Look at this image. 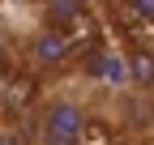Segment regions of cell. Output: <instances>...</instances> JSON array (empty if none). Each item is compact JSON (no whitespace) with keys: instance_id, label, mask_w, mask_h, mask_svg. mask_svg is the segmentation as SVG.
I'll list each match as a JSON object with an SVG mask.
<instances>
[{"instance_id":"cell-1","label":"cell","mask_w":154,"mask_h":145,"mask_svg":"<svg viewBox=\"0 0 154 145\" xmlns=\"http://www.w3.org/2000/svg\"><path fill=\"white\" fill-rule=\"evenodd\" d=\"M90 137V81L69 77L38 94L30 111V145H86Z\"/></svg>"},{"instance_id":"cell-2","label":"cell","mask_w":154,"mask_h":145,"mask_svg":"<svg viewBox=\"0 0 154 145\" xmlns=\"http://www.w3.org/2000/svg\"><path fill=\"white\" fill-rule=\"evenodd\" d=\"M22 56L30 68L47 72V68H64L73 60V34L64 30H51V26H38L30 39H22Z\"/></svg>"},{"instance_id":"cell-3","label":"cell","mask_w":154,"mask_h":145,"mask_svg":"<svg viewBox=\"0 0 154 145\" xmlns=\"http://www.w3.org/2000/svg\"><path fill=\"white\" fill-rule=\"evenodd\" d=\"M116 102H120L116 111L133 137H154V90H120Z\"/></svg>"},{"instance_id":"cell-4","label":"cell","mask_w":154,"mask_h":145,"mask_svg":"<svg viewBox=\"0 0 154 145\" xmlns=\"http://www.w3.org/2000/svg\"><path fill=\"white\" fill-rule=\"evenodd\" d=\"M38 17H43V26H51V30L77 34L82 22H86V0H38Z\"/></svg>"},{"instance_id":"cell-5","label":"cell","mask_w":154,"mask_h":145,"mask_svg":"<svg viewBox=\"0 0 154 145\" xmlns=\"http://www.w3.org/2000/svg\"><path fill=\"white\" fill-rule=\"evenodd\" d=\"M120 13L128 22H141V26H154V0H116Z\"/></svg>"},{"instance_id":"cell-6","label":"cell","mask_w":154,"mask_h":145,"mask_svg":"<svg viewBox=\"0 0 154 145\" xmlns=\"http://www.w3.org/2000/svg\"><path fill=\"white\" fill-rule=\"evenodd\" d=\"M0 145H22V141H17L13 132H0Z\"/></svg>"}]
</instances>
